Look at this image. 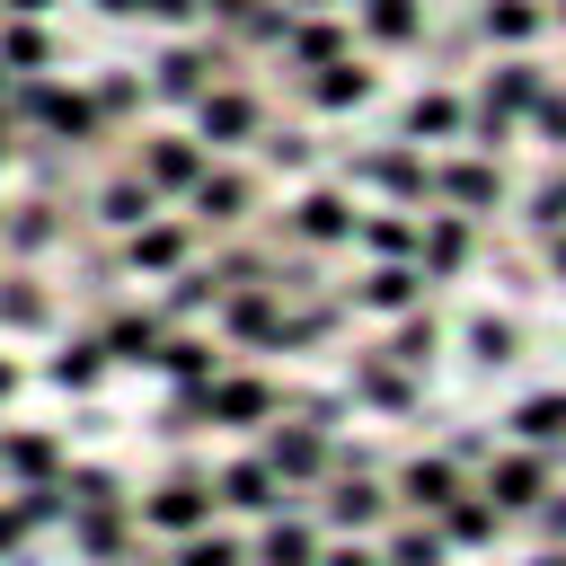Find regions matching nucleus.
<instances>
[{
	"mask_svg": "<svg viewBox=\"0 0 566 566\" xmlns=\"http://www.w3.org/2000/svg\"><path fill=\"white\" fill-rule=\"evenodd\" d=\"M265 159H274V168H310V133H301V124H274V133H265Z\"/></svg>",
	"mask_w": 566,
	"mask_h": 566,
	"instance_id": "obj_28",
	"label": "nucleus"
},
{
	"mask_svg": "<svg viewBox=\"0 0 566 566\" xmlns=\"http://www.w3.org/2000/svg\"><path fill=\"white\" fill-rule=\"evenodd\" d=\"M9 469H27V478L53 469V442H9Z\"/></svg>",
	"mask_w": 566,
	"mask_h": 566,
	"instance_id": "obj_34",
	"label": "nucleus"
},
{
	"mask_svg": "<svg viewBox=\"0 0 566 566\" xmlns=\"http://www.w3.org/2000/svg\"><path fill=\"white\" fill-rule=\"evenodd\" d=\"M265 0H203V18H221V27H248Z\"/></svg>",
	"mask_w": 566,
	"mask_h": 566,
	"instance_id": "obj_35",
	"label": "nucleus"
},
{
	"mask_svg": "<svg viewBox=\"0 0 566 566\" xmlns=\"http://www.w3.org/2000/svg\"><path fill=\"white\" fill-rule=\"evenodd\" d=\"M531 142H548V150H566V80H548V97L531 106Z\"/></svg>",
	"mask_w": 566,
	"mask_h": 566,
	"instance_id": "obj_25",
	"label": "nucleus"
},
{
	"mask_svg": "<svg viewBox=\"0 0 566 566\" xmlns=\"http://www.w3.org/2000/svg\"><path fill=\"white\" fill-rule=\"evenodd\" d=\"M539 566H566V557H539Z\"/></svg>",
	"mask_w": 566,
	"mask_h": 566,
	"instance_id": "obj_43",
	"label": "nucleus"
},
{
	"mask_svg": "<svg viewBox=\"0 0 566 566\" xmlns=\"http://www.w3.org/2000/svg\"><path fill=\"white\" fill-rule=\"evenodd\" d=\"M203 504H212V495H203V478H168V486L150 495V522H159V531H195V522H203Z\"/></svg>",
	"mask_w": 566,
	"mask_h": 566,
	"instance_id": "obj_18",
	"label": "nucleus"
},
{
	"mask_svg": "<svg viewBox=\"0 0 566 566\" xmlns=\"http://www.w3.org/2000/svg\"><path fill=\"white\" fill-rule=\"evenodd\" d=\"M354 35L371 53H424L433 44V9L424 0H354Z\"/></svg>",
	"mask_w": 566,
	"mask_h": 566,
	"instance_id": "obj_3",
	"label": "nucleus"
},
{
	"mask_svg": "<svg viewBox=\"0 0 566 566\" xmlns=\"http://www.w3.org/2000/svg\"><path fill=\"white\" fill-rule=\"evenodd\" d=\"M177 566H239V539H186Z\"/></svg>",
	"mask_w": 566,
	"mask_h": 566,
	"instance_id": "obj_32",
	"label": "nucleus"
},
{
	"mask_svg": "<svg viewBox=\"0 0 566 566\" xmlns=\"http://www.w3.org/2000/svg\"><path fill=\"white\" fill-rule=\"evenodd\" d=\"M469 27H478V44H495V53H539V44L557 35V9H548V0H478Z\"/></svg>",
	"mask_w": 566,
	"mask_h": 566,
	"instance_id": "obj_2",
	"label": "nucleus"
},
{
	"mask_svg": "<svg viewBox=\"0 0 566 566\" xmlns=\"http://www.w3.org/2000/svg\"><path fill=\"white\" fill-rule=\"evenodd\" d=\"M168 371H186V380H203V371H212V354H203L195 336H177V345H168Z\"/></svg>",
	"mask_w": 566,
	"mask_h": 566,
	"instance_id": "obj_33",
	"label": "nucleus"
},
{
	"mask_svg": "<svg viewBox=\"0 0 566 566\" xmlns=\"http://www.w3.org/2000/svg\"><path fill=\"white\" fill-rule=\"evenodd\" d=\"M195 133H203V142H221V150H230V142H265V97H256V88H239V80H221V88L195 106Z\"/></svg>",
	"mask_w": 566,
	"mask_h": 566,
	"instance_id": "obj_6",
	"label": "nucleus"
},
{
	"mask_svg": "<svg viewBox=\"0 0 566 566\" xmlns=\"http://www.w3.org/2000/svg\"><path fill=\"white\" fill-rule=\"evenodd\" d=\"M363 230V212L336 195V186H310L301 203H292V239H318V248H336V239H354Z\"/></svg>",
	"mask_w": 566,
	"mask_h": 566,
	"instance_id": "obj_10",
	"label": "nucleus"
},
{
	"mask_svg": "<svg viewBox=\"0 0 566 566\" xmlns=\"http://www.w3.org/2000/svg\"><path fill=\"white\" fill-rule=\"evenodd\" d=\"M398 133H407V142H460V133H469V97H460V88H416L407 115H398Z\"/></svg>",
	"mask_w": 566,
	"mask_h": 566,
	"instance_id": "obj_8",
	"label": "nucleus"
},
{
	"mask_svg": "<svg viewBox=\"0 0 566 566\" xmlns=\"http://www.w3.org/2000/svg\"><path fill=\"white\" fill-rule=\"evenodd\" d=\"M9 9H44V0H9Z\"/></svg>",
	"mask_w": 566,
	"mask_h": 566,
	"instance_id": "obj_42",
	"label": "nucleus"
},
{
	"mask_svg": "<svg viewBox=\"0 0 566 566\" xmlns=\"http://www.w3.org/2000/svg\"><path fill=\"white\" fill-rule=\"evenodd\" d=\"M407 495H416V504H433V513H442V504H451V495H460V469H451V460H416V469H407Z\"/></svg>",
	"mask_w": 566,
	"mask_h": 566,
	"instance_id": "obj_24",
	"label": "nucleus"
},
{
	"mask_svg": "<svg viewBox=\"0 0 566 566\" xmlns=\"http://www.w3.org/2000/svg\"><path fill=\"white\" fill-rule=\"evenodd\" d=\"M513 433H522V442H539V451H548V442H566V389L522 398V407H513Z\"/></svg>",
	"mask_w": 566,
	"mask_h": 566,
	"instance_id": "obj_19",
	"label": "nucleus"
},
{
	"mask_svg": "<svg viewBox=\"0 0 566 566\" xmlns=\"http://www.w3.org/2000/svg\"><path fill=\"white\" fill-rule=\"evenodd\" d=\"M486 495H495L504 513L548 504V460H522V451H513V460H495V469H486Z\"/></svg>",
	"mask_w": 566,
	"mask_h": 566,
	"instance_id": "obj_15",
	"label": "nucleus"
},
{
	"mask_svg": "<svg viewBox=\"0 0 566 566\" xmlns=\"http://www.w3.org/2000/svg\"><path fill=\"white\" fill-rule=\"evenodd\" d=\"M9 389H18V371H9V363H0V398H9Z\"/></svg>",
	"mask_w": 566,
	"mask_h": 566,
	"instance_id": "obj_40",
	"label": "nucleus"
},
{
	"mask_svg": "<svg viewBox=\"0 0 566 566\" xmlns=\"http://www.w3.org/2000/svg\"><path fill=\"white\" fill-rule=\"evenodd\" d=\"M203 407H212V416H230V424H248V416H265V407H274V389H265V380H221V389H203Z\"/></svg>",
	"mask_w": 566,
	"mask_h": 566,
	"instance_id": "obj_21",
	"label": "nucleus"
},
{
	"mask_svg": "<svg viewBox=\"0 0 566 566\" xmlns=\"http://www.w3.org/2000/svg\"><path fill=\"white\" fill-rule=\"evenodd\" d=\"M177 256H186V230L177 221H142L133 230V265H177Z\"/></svg>",
	"mask_w": 566,
	"mask_h": 566,
	"instance_id": "obj_23",
	"label": "nucleus"
},
{
	"mask_svg": "<svg viewBox=\"0 0 566 566\" xmlns=\"http://www.w3.org/2000/svg\"><path fill=\"white\" fill-rule=\"evenodd\" d=\"M292 9H301V18H318V9H336V0H292Z\"/></svg>",
	"mask_w": 566,
	"mask_h": 566,
	"instance_id": "obj_39",
	"label": "nucleus"
},
{
	"mask_svg": "<svg viewBox=\"0 0 566 566\" xmlns=\"http://www.w3.org/2000/svg\"><path fill=\"white\" fill-rule=\"evenodd\" d=\"M371 256H416L424 248V221H407V212H363V230H354Z\"/></svg>",
	"mask_w": 566,
	"mask_h": 566,
	"instance_id": "obj_17",
	"label": "nucleus"
},
{
	"mask_svg": "<svg viewBox=\"0 0 566 566\" xmlns=\"http://www.w3.org/2000/svg\"><path fill=\"white\" fill-rule=\"evenodd\" d=\"M150 203H159V186L133 168V177H115V186L97 195V221H115V230H142V221H150Z\"/></svg>",
	"mask_w": 566,
	"mask_h": 566,
	"instance_id": "obj_16",
	"label": "nucleus"
},
{
	"mask_svg": "<svg viewBox=\"0 0 566 566\" xmlns=\"http://www.w3.org/2000/svg\"><path fill=\"white\" fill-rule=\"evenodd\" d=\"M336 53H354V18L318 9V18H301V27H292V71H327Z\"/></svg>",
	"mask_w": 566,
	"mask_h": 566,
	"instance_id": "obj_12",
	"label": "nucleus"
},
{
	"mask_svg": "<svg viewBox=\"0 0 566 566\" xmlns=\"http://www.w3.org/2000/svg\"><path fill=\"white\" fill-rule=\"evenodd\" d=\"M142 177L159 186V195H195L203 186V133L186 142V133H159L150 150H142Z\"/></svg>",
	"mask_w": 566,
	"mask_h": 566,
	"instance_id": "obj_9",
	"label": "nucleus"
},
{
	"mask_svg": "<svg viewBox=\"0 0 566 566\" xmlns=\"http://www.w3.org/2000/svg\"><path fill=\"white\" fill-rule=\"evenodd\" d=\"M416 256H424V274H460V265L478 256L469 212H451V203H442V212H424V248H416Z\"/></svg>",
	"mask_w": 566,
	"mask_h": 566,
	"instance_id": "obj_11",
	"label": "nucleus"
},
{
	"mask_svg": "<svg viewBox=\"0 0 566 566\" xmlns=\"http://www.w3.org/2000/svg\"><path fill=\"white\" fill-rule=\"evenodd\" d=\"M416 292H424V274H416L407 256H380V265L354 283V301H363V310H389V318H398V310H416Z\"/></svg>",
	"mask_w": 566,
	"mask_h": 566,
	"instance_id": "obj_14",
	"label": "nucleus"
},
{
	"mask_svg": "<svg viewBox=\"0 0 566 566\" xmlns=\"http://www.w3.org/2000/svg\"><path fill=\"white\" fill-rule=\"evenodd\" d=\"M97 363H106V345H62V354H53V380H62V389H88Z\"/></svg>",
	"mask_w": 566,
	"mask_h": 566,
	"instance_id": "obj_26",
	"label": "nucleus"
},
{
	"mask_svg": "<svg viewBox=\"0 0 566 566\" xmlns=\"http://www.w3.org/2000/svg\"><path fill=\"white\" fill-rule=\"evenodd\" d=\"M548 80H557V71H548L539 53H495V62L478 71V106H504V115L531 124V106L548 97Z\"/></svg>",
	"mask_w": 566,
	"mask_h": 566,
	"instance_id": "obj_4",
	"label": "nucleus"
},
{
	"mask_svg": "<svg viewBox=\"0 0 566 566\" xmlns=\"http://www.w3.org/2000/svg\"><path fill=\"white\" fill-rule=\"evenodd\" d=\"M548 265H557V274H566V230H548Z\"/></svg>",
	"mask_w": 566,
	"mask_h": 566,
	"instance_id": "obj_36",
	"label": "nucleus"
},
{
	"mask_svg": "<svg viewBox=\"0 0 566 566\" xmlns=\"http://www.w3.org/2000/svg\"><path fill=\"white\" fill-rule=\"evenodd\" d=\"M265 566H310V531H301V522H283V531L265 539Z\"/></svg>",
	"mask_w": 566,
	"mask_h": 566,
	"instance_id": "obj_30",
	"label": "nucleus"
},
{
	"mask_svg": "<svg viewBox=\"0 0 566 566\" xmlns=\"http://www.w3.org/2000/svg\"><path fill=\"white\" fill-rule=\"evenodd\" d=\"M9 539H18V513H0V548H9Z\"/></svg>",
	"mask_w": 566,
	"mask_h": 566,
	"instance_id": "obj_38",
	"label": "nucleus"
},
{
	"mask_svg": "<svg viewBox=\"0 0 566 566\" xmlns=\"http://www.w3.org/2000/svg\"><path fill=\"white\" fill-rule=\"evenodd\" d=\"M248 203H256V177L248 168H203V186H195V212L203 221L230 230V221H248Z\"/></svg>",
	"mask_w": 566,
	"mask_h": 566,
	"instance_id": "obj_13",
	"label": "nucleus"
},
{
	"mask_svg": "<svg viewBox=\"0 0 566 566\" xmlns=\"http://www.w3.org/2000/svg\"><path fill=\"white\" fill-rule=\"evenodd\" d=\"M274 478H283L274 460H239V469L221 478V495H230V504H248V513H265V504H274Z\"/></svg>",
	"mask_w": 566,
	"mask_h": 566,
	"instance_id": "obj_22",
	"label": "nucleus"
},
{
	"mask_svg": "<svg viewBox=\"0 0 566 566\" xmlns=\"http://www.w3.org/2000/svg\"><path fill=\"white\" fill-rule=\"evenodd\" d=\"M301 88H310V106H318V115H354V106H371V97H380V71H371L363 53H336L327 71H301Z\"/></svg>",
	"mask_w": 566,
	"mask_h": 566,
	"instance_id": "obj_7",
	"label": "nucleus"
},
{
	"mask_svg": "<svg viewBox=\"0 0 566 566\" xmlns=\"http://www.w3.org/2000/svg\"><path fill=\"white\" fill-rule=\"evenodd\" d=\"M522 221H531V230H566V168H557V177L531 195V212H522Z\"/></svg>",
	"mask_w": 566,
	"mask_h": 566,
	"instance_id": "obj_27",
	"label": "nucleus"
},
{
	"mask_svg": "<svg viewBox=\"0 0 566 566\" xmlns=\"http://www.w3.org/2000/svg\"><path fill=\"white\" fill-rule=\"evenodd\" d=\"M0 318H9V327H44V292H35V283H9V292H0Z\"/></svg>",
	"mask_w": 566,
	"mask_h": 566,
	"instance_id": "obj_29",
	"label": "nucleus"
},
{
	"mask_svg": "<svg viewBox=\"0 0 566 566\" xmlns=\"http://www.w3.org/2000/svg\"><path fill=\"white\" fill-rule=\"evenodd\" d=\"M327 522H336V531H371V522H380V486H371V478H345V486L327 495Z\"/></svg>",
	"mask_w": 566,
	"mask_h": 566,
	"instance_id": "obj_20",
	"label": "nucleus"
},
{
	"mask_svg": "<svg viewBox=\"0 0 566 566\" xmlns=\"http://www.w3.org/2000/svg\"><path fill=\"white\" fill-rule=\"evenodd\" d=\"M504 195H513V177H504V159L478 150V142H460V150L433 168V203H451V212H469V221L504 212Z\"/></svg>",
	"mask_w": 566,
	"mask_h": 566,
	"instance_id": "obj_1",
	"label": "nucleus"
},
{
	"mask_svg": "<svg viewBox=\"0 0 566 566\" xmlns=\"http://www.w3.org/2000/svg\"><path fill=\"white\" fill-rule=\"evenodd\" d=\"M97 9H106V18H133V9H150V0H97Z\"/></svg>",
	"mask_w": 566,
	"mask_h": 566,
	"instance_id": "obj_37",
	"label": "nucleus"
},
{
	"mask_svg": "<svg viewBox=\"0 0 566 566\" xmlns=\"http://www.w3.org/2000/svg\"><path fill=\"white\" fill-rule=\"evenodd\" d=\"M389 557H398V566H442V539H433V531H398Z\"/></svg>",
	"mask_w": 566,
	"mask_h": 566,
	"instance_id": "obj_31",
	"label": "nucleus"
},
{
	"mask_svg": "<svg viewBox=\"0 0 566 566\" xmlns=\"http://www.w3.org/2000/svg\"><path fill=\"white\" fill-rule=\"evenodd\" d=\"M548 9H557V35H566V0H548Z\"/></svg>",
	"mask_w": 566,
	"mask_h": 566,
	"instance_id": "obj_41",
	"label": "nucleus"
},
{
	"mask_svg": "<svg viewBox=\"0 0 566 566\" xmlns=\"http://www.w3.org/2000/svg\"><path fill=\"white\" fill-rule=\"evenodd\" d=\"M354 177L380 186V195H398V203H433V159H424V142H407V133H398L389 150H363Z\"/></svg>",
	"mask_w": 566,
	"mask_h": 566,
	"instance_id": "obj_5",
	"label": "nucleus"
}]
</instances>
